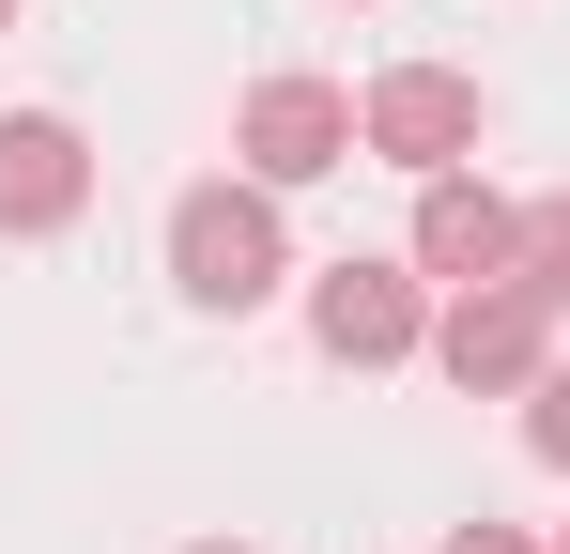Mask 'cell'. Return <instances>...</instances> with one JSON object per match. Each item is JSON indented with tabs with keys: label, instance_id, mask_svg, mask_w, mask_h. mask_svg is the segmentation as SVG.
<instances>
[{
	"label": "cell",
	"instance_id": "obj_7",
	"mask_svg": "<svg viewBox=\"0 0 570 554\" xmlns=\"http://www.w3.org/2000/svg\"><path fill=\"white\" fill-rule=\"evenodd\" d=\"M432 355H448V385H540V293H524V277L463 293V308L432 324Z\"/></svg>",
	"mask_w": 570,
	"mask_h": 554
},
{
	"label": "cell",
	"instance_id": "obj_9",
	"mask_svg": "<svg viewBox=\"0 0 570 554\" xmlns=\"http://www.w3.org/2000/svg\"><path fill=\"white\" fill-rule=\"evenodd\" d=\"M524 447L570 477V369H540V400H524Z\"/></svg>",
	"mask_w": 570,
	"mask_h": 554
},
{
	"label": "cell",
	"instance_id": "obj_12",
	"mask_svg": "<svg viewBox=\"0 0 570 554\" xmlns=\"http://www.w3.org/2000/svg\"><path fill=\"white\" fill-rule=\"evenodd\" d=\"M0 16H16V0H0Z\"/></svg>",
	"mask_w": 570,
	"mask_h": 554
},
{
	"label": "cell",
	"instance_id": "obj_13",
	"mask_svg": "<svg viewBox=\"0 0 570 554\" xmlns=\"http://www.w3.org/2000/svg\"><path fill=\"white\" fill-rule=\"evenodd\" d=\"M556 554H570V540H556Z\"/></svg>",
	"mask_w": 570,
	"mask_h": 554
},
{
	"label": "cell",
	"instance_id": "obj_11",
	"mask_svg": "<svg viewBox=\"0 0 570 554\" xmlns=\"http://www.w3.org/2000/svg\"><path fill=\"white\" fill-rule=\"evenodd\" d=\"M200 554H247V540H200Z\"/></svg>",
	"mask_w": 570,
	"mask_h": 554
},
{
	"label": "cell",
	"instance_id": "obj_3",
	"mask_svg": "<svg viewBox=\"0 0 570 554\" xmlns=\"http://www.w3.org/2000/svg\"><path fill=\"white\" fill-rule=\"evenodd\" d=\"M308 339L340 369H401L416 339H432V308H416V277H385V263H340L324 293H308Z\"/></svg>",
	"mask_w": 570,
	"mask_h": 554
},
{
	"label": "cell",
	"instance_id": "obj_8",
	"mask_svg": "<svg viewBox=\"0 0 570 554\" xmlns=\"http://www.w3.org/2000/svg\"><path fill=\"white\" fill-rule=\"evenodd\" d=\"M524 293H540V308H570V200H540V216H524Z\"/></svg>",
	"mask_w": 570,
	"mask_h": 554
},
{
	"label": "cell",
	"instance_id": "obj_5",
	"mask_svg": "<svg viewBox=\"0 0 570 554\" xmlns=\"http://www.w3.org/2000/svg\"><path fill=\"white\" fill-rule=\"evenodd\" d=\"M416 263H432V277H463V293H493V277H524V216H509L493 185L432 170V185H416Z\"/></svg>",
	"mask_w": 570,
	"mask_h": 554
},
{
	"label": "cell",
	"instance_id": "obj_6",
	"mask_svg": "<svg viewBox=\"0 0 570 554\" xmlns=\"http://www.w3.org/2000/svg\"><path fill=\"white\" fill-rule=\"evenodd\" d=\"M78 200H94L78 123H62V108H16V123H0V231H62Z\"/></svg>",
	"mask_w": 570,
	"mask_h": 554
},
{
	"label": "cell",
	"instance_id": "obj_1",
	"mask_svg": "<svg viewBox=\"0 0 570 554\" xmlns=\"http://www.w3.org/2000/svg\"><path fill=\"white\" fill-rule=\"evenodd\" d=\"M170 277H186L200 308H263L293 277L278 200H263V185H186V200H170Z\"/></svg>",
	"mask_w": 570,
	"mask_h": 554
},
{
	"label": "cell",
	"instance_id": "obj_4",
	"mask_svg": "<svg viewBox=\"0 0 570 554\" xmlns=\"http://www.w3.org/2000/svg\"><path fill=\"white\" fill-rule=\"evenodd\" d=\"M355 155V92H324V78H263L247 92V170L263 185H324Z\"/></svg>",
	"mask_w": 570,
	"mask_h": 554
},
{
	"label": "cell",
	"instance_id": "obj_2",
	"mask_svg": "<svg viewBox=\"0 0 570 554\" xmlns=\"http://www.w3.org/2000/svg\"><path fill=\"white\" fill-rule=\"evenodd\" d=\"M355 139H371V155H401V170H463V155H478V78H448V62H401V78H371Z\"/></svg>",
	"mask_w": 570,
	"mask_h": 554
},
{
	"label": "cell",
	"instance_id": "obj_10",
	"mask_svg": "<svg viewBox=\"0 0 570 554\" xmlns=\"http://www.w3.org/2000/svg\"><path fill=\"white\" fill-rule=\"evenodd\" d=\"M448 554H524V540H509V524H448Z\"/></svg>",
	"mask_w": 570,
	"mask_h": 554
}]
</instances>
